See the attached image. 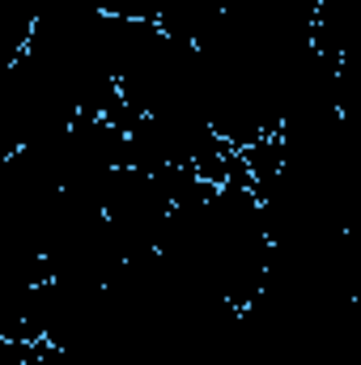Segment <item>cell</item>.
Returning a JSON list of instances; mask_svg holds the SVG:
<instances>
[{
  "label": "cell",
  "instance_id": "7a4b0ae2",
  "mask_svg": "<svg viewBox=\"0 0 361 365\" xmlns=\"http://www.w3.org/2000/svg\"><path fill=\"white\" fill-rule=\"evenodd\" d=\"M34 344H26V340H0V365H34V353H39Z\"/></svg>",
  "mask_w": 361,
  "mask_h": 365
},
{
  "label": "cell",
  "instance_id": "6da1fadb",
  "mask_svg": "<svg viewBox=\"0 0 361 365\" xmlns=\"http://www.w3.org/2000/svg\"><path fill=\"white\" fill-rule=\"evenodd\" d=\"M171 208H175V200H171L166 179L158 170H136V166L111 170V179L102 187V204H98L106 230L123 247V259H141V255L158 251Z\"/></svg>",
  "mask_w": 361,
  "mask_h": 365
}]
</instances>
